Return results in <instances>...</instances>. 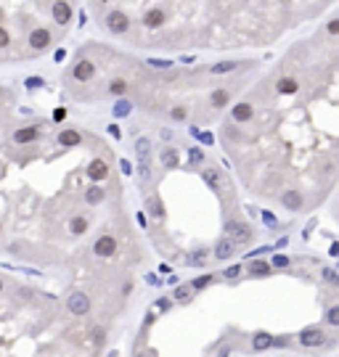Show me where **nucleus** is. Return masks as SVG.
Segmentation results:
<instances>
[{"label":"nucleus","instance_id":"0eeeda50","mask_svg":"<svg viewBox=\"0 0 339 357\" xmlns=\"http://www.w3.org/2000/svg\"><path fill=\"white\" fill-rule=\"evenodd\" d=\"M212 281H215V275H201V278H196V281L188 283V286H191V291H201V289H207Z\"/></svg>","mask_w":339,"mask_h":357},{"label":"nucleus","instance_id":"4468645a","mask_svg":"<svg viewBox=\"0 0 339 357\" xmlns=\"http://www.w3.org/2000/svg\"><path fill=\"white\" fill-rule=\"evenodd\" d=\"M228 355H231V347H223V349H220V355H218V357H228Z\"/></svg>","mask_w":339,"mask_h":357},{"label":"nucleus","instance_id":"39448f33","mask_svg":"<svg viewBox=\"0 0 339 357\" xmlns=\"http://www.w3.org/2000/svg\"><path fill=\"white\" fill-rule=\"evenodd\" d=\"M273 347V336L268 331H257V334L252 336V349L254 352H265V349Z\"/></svg>","mask_w":339,"mask_h":357},{"label":"nucleus","instance_id":"2eb2a0df","mask_svg":"<svg viewBox=\"0 0 339 357\" xmlns=\"http://www.w3.org/2000/svg\"><path fill=\"white\" fill-rule=\"evenodd\" d=\"M3 289H5V281H3V278H0V294H3Z\"/></svg>","mask_w":339,"mask_h":357},{"label":"nucleus","instance_id":"9d476101","mask_svg":"<svg viewBox=\"0 0 339 357\" xmlns=\"http://www.w3.org/2000/svg\"><path fill=\"white\" fill-rule=\"evenodd\" d=\"M323 281H326V283H331V286H337V283H339L337 270H334V268H323Z\"/></svg>","mask_w":339,"mask_h":357},{"label":"nucleus","instance_id":"1a4fd4ad","mask_svg":"<svg viewBox=\"0 0 339 357\" xmlns=\"http://www.w3.org/2000/svg\"><path fill=\"white\" fill-rule=\"evenodd\" d=\"M188 294H191V286H188V283H183V286H178V289H175V299H178V302H186L188 299Z\"/></svg>","mask_w":339,"mask_h":357},{"label":"nucleus","instance_id":"6e6552de","mask_svg":"<svg viewBox=\"0 0 339 357\" xmlns=\"http://www.w3.org/2000/svg\"><path fill=\"white\" fill-rule=\"evenodd\" d=\"M326 323H329V326H339V307H337V304H331V307L329 310H326Z\"/></svg>","mask_w":339,"mask_h":357},{"label":"nucleus","instance_id":"f257e3e1","mask_svg":"<svg viewBox=\"0 0 339 357\" xmlns=\"http://www.w3.org/2000/svg\"><path fill=\"white\" fill-rule=\"evenodd\" d=\"M337 0H88L114 45L146 53H236L281 43Z\"/></svg>","mask_w":339,"mask_h":357},{"label":"nucleus","instance_id":"ddd939ff","mask_svg":"<svg viewBox=\"0 0 339 357\" xmlns=\"http://www.w3.org/2000/svg\"><path fill=\"white\" fill-rule=\"evenodd\" d=\"M172 307V302L167 299V296H162V299H156V310H162V312H165V310H170Z\"/></svg>","mask_w":339,"mask_h":357},{"label":"nucleus","instance_id":"20e7f679","mask_svg":"<svg viewBox=\"0 0 339 357\" xmlns=\"http://www.w3.org/2000/svg\"><path fill=\"white\" fill-rule=\"evenodd\" d=\"M297 339H299V344H302V347L313 349V347H321V344H326V339H329V336H326V331H323V328L310 326V328H305L302 334L297 336Z\"/></svg>","mask_w":339,"mask_h":357},{"label":"nucleus","instance_id":"423d86ee","mask_svg":"<svg viewBox=\"0 0 339 357\" xmlns=\"http://www.w3.org/2000/svg\"><path fill=\"white\" fill-rule=\"evenodd\" d=\"M249 272H252V275H257V278H268L270 275V265L263 262V259H252Z\"/></svg>","mask_w":339,"mask_h":357},{"label":"nucleus","instance_id":"f03ea898","mask_svg":"<svg viewBox=\"0 0 339 357\" xmlns=\"http://www.w3.org/2000/svg\"><path fill=\"white\" fill-rule=\"evenodd\" d=\"M80 0H0V67L35 64L74 29Z\"/></svg>","mask_w":339,"mask_h":357},{"label":"nucleus","instance_id":"7ed1b4c3","mask_svg":"<svg viewBox=\"0 0 339 357\" xmlns=\"http://www.w3.org/2000/svg\"><path fill=\"white\" fill-rule=\"evenodd\" d=\"M67 310L77 317H85L90 312V296L85 291H72L69 299H67Z\"/></svg>","mask_w":339,"mask_h":357},{"label":"nucleus","instance_id":"9b49d317","mask_svg":"<svg viewBox=\"0 0 339 357\" xmlns=\"http://www.w3.org/2000/svg\"><path fill=\"white\" fill-rule=\"evenodd\" d=\"M103 336H106V331H103V326H96V328H93V334H90V339H93L96 344H101V341H103Z\"/></svg>","mask_w":339,"mask_h":357},{"label":"nucleus","instance_id":"f8f14e48","mask_svg":"<svg viewBox=\"0 0 339 357\" xmlns=\"http://www.w3.org/2000/svg\"><path fill=\"white\" fill-rule=\"evenodd\" d=\"M239 272H241V265H233V268H228V270L223 272V275H225V278H231V281H233V278H239Z\"/></svg>","mask_w":339,"mask_h":357}]
</instances>
